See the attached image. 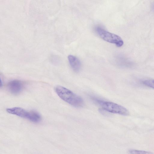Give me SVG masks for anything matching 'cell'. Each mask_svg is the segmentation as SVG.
<instances>
[{"label": "cell", "instance_id": "1", "mask_svg": "<svg viewBox=\"0 0 154 154\" xmlns=\"http://www.w3.org/2000/svg\"><path fill=\"white\" fill-rule=\"evenodd\" d=\"M54 90L58 96L63 100L76 107H81L84 105L83 99L69 89L63 86L57 85Z\"/></svg>", "mask_w": 154, "mask_h": 154}, {"label": "cell", "instance_id": "2", "mask_svg": "<svg viewBox=\"0 0 154 154\" xmlns=\"http://www.w3.org/2000/svg\"><path fill=\"white\" fill-rule=\"evenodd\" d=\"M91 97L94 102L107 112L124 116L129 115L128 110L122 106L113 102L102 100L95 97Z\"/></svg>", "mask_w": 154, "mask_h": 154}, {"label": "cell", "instance_id": "3", "mask_svg": "<svg viewBox=\"0 0 154 154\" xmlns=\"http://www.w3.org/2000/svg\"><path fill=\"white\" fill-rule=\"evenodd\" d=\"M95 30L99 36L104 40L115 44L118 47L123 45V41L119 35L110 32L100 26L96 27Z\"/></svg>", "mask_w": 154, "mask_h": 154}, {"label": "cell", "instance_id": "4", "mask_svg": "<svg viewBox=\"0 0 154 154\" xmlns=\"http://www.w3.org/2000/svg\"><path fill=\"white\" fill-rule=\"evenodd\" d=\"M8 113L25 118L34 122L35 120L36 115L34 110L27 111L20 107H14L6 109Z\"/></svg>", "mask_w": 154, "mask_h": 154}, {"label": "cell", "instance_id": "5", "mask_svg": "<svg viewBox=\"0 0 154 154\" xmlns=\"http://www.w3.org/2000/svg\"><path fill=\"white\" fill-rule=\"evenodd\" d=\"M24 84L21 81L14 80L9 82L7 85V89L10 92L14 94L20 93L23 89Z\"/></svg>", "mask_w": 154, "mask_h": 154}, {"label": "cell", "instance_id": "6", "mask_svg": "<svg viewBox=\"0 0 154 154\" xmlns=\"http://www.w3.org/2000/svg\"><path fill=\"white\" fill-rule=\"evenodd\" d=\"M68 59L70 64L73 70L75 72H79L81 68V63L80 60L76 57L69 55Z\"/></svg>", "mask_w": 154, "mask_h": 154}, {"label": "cell", "instance_id": "7", "mask_svg": "<svg viewBox=\"0 0 154 154\" xmlns=\"http://www.w3.org/2000/svg\"><path fill=\"white\" fill-rule=\"evenodd\" d=\"M128 152L130 154H154L150 152L135 149H129Z\"/></svg>", "mask_w": 154, "mask_h": 154}, {"label": "cell", "instance_id": "8", "mask_svg": "<svg viewBox=\"0 0 154 154\" xmlns=\"http://www.w3.org/2000/svg\"><path fill=\"white\" fill-rule=\"evenodd\" d=\"M142 84L145 86L154 89V79H148L142 81Z\"/></svg>", "mask_w": 154, "mask_h": 154}]
</instances>
